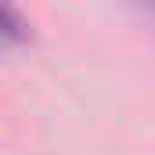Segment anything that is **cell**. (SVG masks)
<instances>
[{"instance_id": "1", "label": "cell", "mask_w": 155, "mask_h": 155, "mask_svg": "<svg viewBox=\"0 0 155 155\" xmlns=\"http://www.w3.org/2000/svg\"><path fill=\"white\" fill-rule=\"evenodd\" d=\"M0 18H4V33L15 40V36H22L25 29H29V22H22L18 18V11H15V0H4L0 4Z\"/></svg>"}]
</instances>
